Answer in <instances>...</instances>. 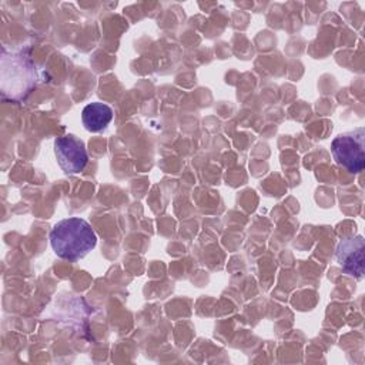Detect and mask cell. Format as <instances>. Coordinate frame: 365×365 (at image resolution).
<instances>
[{
	"label": "cell",
	"instance_id": "cell-1",
	"mask_svg": "<svg viewBox=\"0 0 365 365\" xmlns=\"http://www.w3.org/2000/svg\"><path fill=\"white\" fill-rule=\"evenodd\" d=\"M50 244L57 257L68 261L84 258L97 244V235L88 221L70 217L58 221L50 232Z\"/></svg>",
	"mask_w": 365,
	"mask_h": 365
},
{
	"label": "cell",
	"instance_id": "cell-2",
	"mask_svg": "<svg viewBox=\"0 0 365 365\" xmlns=\"http://www.w3.org/2000/svg\"><path fill=\"white\" fill-rule=\"evenodd\" d=\"M365 128L358 127L354 131L336 135L331 143V153L336 164L346 171L358 174L365 167Z\"/></svg>",
	"mask_w": 365,
	"mask_h": 365
},
{
	"label": "cell",
	"instance_id": "cell-3",
	"mask_svg": "<svg viewBox=\"0 0 365 365\" xmlns=\"http://www.w3.org/2000/svg\"><path fill=\"white\" fill-rule=\"evenodd\" d=\"M54 153L60 168L66 174L80 173L88 163L84 143L73 134L57 137L54 140Z\"/></svg>",
	"mask_w": 365,
	"mask_h": 365
},
{
	"label": "cell",
	"instance_id": "cell-4",
	"mask_svg": "<svg viewBox=\"0 0 365 365\" xmlns=\"http://www.w3.org/2000/svg\"><path fill=\"white\" fill-rule=\"evenodd\" d=\"M364 254L365 241L362 235L341 240L335 250V257L341 268L356 279H362L364 277Z\"/></svg>",
	"mask_w": 365,
	"mask_h": 365
},
{
	"label": "cell",
	"instance_id": "cell-5",
	"mask_svg": "<svg viewBox=\"0 0 365 365\" xmlns=\"http://www.w3.org/2000/svg\"><path fill=\"white\" fill-rule=\"evenodd\" d=\"M113 120V110L110 106L96 101L87 104L81 111V121L87 131L98 133L104 130Z\"/></svg>",
	"mask_w": 365,
	"mask_h": 365
}]
</instances>
